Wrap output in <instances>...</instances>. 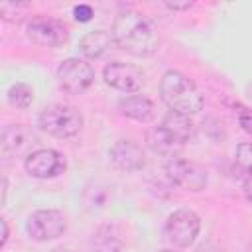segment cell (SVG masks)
<instances>
[{
	"label": "cell",
	"instance_id": "cell-1",
	"mask_svg": "<svg viewBox=\"0 0 252 252\" xmlns=\"http://www.w3.org/2000/svg\"><path fill=\"white\" fill-rule=\"evenodd\" d=\"M110 33L118 47L136 57H148L159 45V37L154 24L136 10L118 12L112 22Z\"/></svg>",
	"mask_w": 252,
	"mask_h": 252
},
{
	"label": "cell",
	"instance_id": "cell-2",
	"mask_svg": "<svg viewBox=\"0 0 252 252\" xmlns=\"http://www.w3.org/2000/svg\"><path fill=\"white\" fill-rule=\"evenodd\" d=\"M159 96L171 112L191 116L203 108V94L195 83L179 71H165L159 81Z\"/></svg>",
	"mask_w": 252,
	"mask_h": 252
},
{
	"label": "cell",
	"instance_id": "cell-3",
	"mask_svg": "<svg viewBox=\"0 0 252 252\" xmlns=\"http://www.w3.org/2000/svg\"><path fill=\"white\" fill-rule=\"evenodd\" d=\"M37 122L55 138H71L83 128V114L71 104H49L39 112Z\"/></svg>",
	"mask_w": 252,
	"mask_h": 252
},
{
	"label": "cell",
	"instance_id": "cell-4",
	"mask_svg": "<svg viewBox=\"0 0 252 252\" xmlns=\"http://www.w3.org/2000/svg\"><path fill=\"white\" fill-rule=\"evenodd\" d=\"M199 230H201V219L193 211H189V209H177V211H173L167 217L165 224H163V236H165V240L169 244L181 246V248L193 244L195 238H197V234H199Z\"/></svg>",
	"mask_w": 252,
	"mask_h": 252
},
{
	"label": "cell",
	"instance_id": "cell-5",
	"mask_svg": "<svg viewBox=\"0 0 252 252\" xmlns=\"http://www.w3.org/2000/svg\"><path fill=\"white\" fill-rule=\"evenodd\" d=\"M26 35L43 47H59L67 43L69 30L61 20L49 18V16H35L26 26Z\"/></svg>",
	"mask_w": 252,
	"mask_h": 252
},
{
	"label": "cell",
	"instance_id": "cell-6",
	"mask_svg": "<svg viewBox=\"0 0 252 252\" xmlns=\"http://www.w3.org/2000/svg\"><path fill=\"white\" fill-rule=\"evenodd\" d=\"M57 79H59V85H61V89L65 93L83 94L93 85L94 71L87 61H83L79 57H69L59 65Z\"/></svg>",
	"mask_w": 252,
	"mask_h": 252
},
{
	"label": "cell",
	"instance_id": "cell-7",
	"mask_svg": "<svg viewBox=\"0 0 252 252\" xmlns=\"http://www.w3.org/2000/svg\"><path fill=\"white\" fill-rule=\"evenodd\" d=\"M26 230L33 240H53L67 230V220L65 215L55 209H39L28 217Z\"/></svg>",
	"mask_w": 252,
	"mask_h": 252
},
{
	"label": "cell",
	"instance_id": "cell-8",
	"mask_svg": "<svg viewBox=\"0 0 252 252\" xmlns=\"http://www.w3.org/2000/svg\"><path fill=\"white\" fill-rule=\"evenodd\" d=\"M24 165H26V171L32 177L51 179V177H57L59 173L65 171L67 161H65L63 154H59L57 150L41 148V150H33L32 154H28Z\"/></svg>",
	"mask_w": 252,
	"mask_h": 252
},
{
	"label": "cell",
	"instance_id": "cell-9",
	"mask_svg": "<svg viewBox=\"0 0 252 252\" xmlns=\"http://www.w3.org/2000/svg\"><path fill=\"white\" fill-rule=\"evenodd\" d=\"M165 173L175 185L187 191H201L207 185V171L199 163L183 158H171L165 163Z\"/></svg>",
	"mask_w": 252,
	"mask_h": 252
},
{
	"label": "cell",
	"instance_id": "cell-10",
	"mask_svg": "<svg viewBox=\"0 0 252 252\" xmlns=\"http://www.w3.org/2000/svg\"><path fill=\"white\" fill-rule=\"evenodd\" d=\"M104 83L116 91L122 93H136L142 83H144V75L136 65L130 63H122V61H112L104 67L102 71Z\"/></svg>",
	"mask_w": 252,
	"mask_h": 252
},
{
	"label": "cell",
	"instance_id": "cell-11",
	"mask_svg": "<svg viewBox=\"0 0 252 252\" xmlns=\"http://www.w3.org/2000/svg\"><path fill=\"white\" fill-rule=\"evenodd\" d=\"M110 159L122 171H138L146 163L144 150L132 140H118L110 148Z\"/></svg>",
	"mask_w": 252,
	"mask_h": 252
},
{
	"label": "cell",
	"instance_id": "cell-12",
	"mask_svg": "<svg viewBox=\"0 0 252 252\" xmlns=\"http://www.w3.org/2000/svg\"><path fill=\"white\" fill-rule=\"evenodd\" d=\"M146 144L154 154H159L163 158H177V154L183 148V142H179L171 132H167L161 124L146 130Z\"/></svg>",
	"mask_w": 252,
	"mask_h": 252
},
{
	"label": "cell",
	"instance_id": "cell-13",
	"mask_svg": "<svg viewBox=\"0 0 252 252\" xmlns=\"http://www.w3.org/2000/svg\"><path fill=\"white\" fill-rule=\"evenodd\" d=\"M112 45H114V37H112L110 32H106V30H94V32H89V33H85L81 37L79 51L85 57H89V59H98Z\"/></svg>",
	"mask_w": 252,
	"mask_h": 252
},
{
	"label": "cell",
	"instance_id": "cell-14",
	"mask_svg": "<svg viewBox=\"0 0 252 252\" xmlns=\"http://www.w3.org/2000/svg\"><path fill=\"white\" fill-rule=\"evenodd\" d=\"M118 108L124 116L138 120V122H148L154 116V104L150 98L142 96V94H130L126 98H122L118 102Z\"/></svg>",
	"mask_w": 252,
	"mask_h": 252
},
{
	"label": "cell",
	"instance_id": "cell-15",
	"mask_svg": "<svg viewBox=\"0 0 252 252\" xmlns=\"http://www.w3.org/2000/svg\"><path fill=\"white\" fill-rule=\"evenodd\" d=\"M161 126H163L167 132H171V134H173L179 142H183V144L193 136V122H191V118H189V116H183V114H177V112H169V114L163 118Z\"/></svg>",
	"mask_w": 252,
	"mask_h": 252
},
{
	"label": "cell",
	"instance_id": "cell-16",
	"mask_svg": "<svg viewBox=\"0 0 252 252\" xmlns=\"http://www.w3.org/2000/svg\"><path fill=\"white\" fill-rule=\"evenodd\" d=\"M32 140L33 138L22 126H10V128L4 130L2 150H4V154H20L30 146Z\"/></svg>",
	"mask_w": 252,
	"mask_h": 252
},
{
	"label": "cell",
	"instance_id": "cell-17",
	"mask_svg": "<svg viewBox=\"0 0 252 252\" xmlns=\"http://www.w3.org/2000/svg\"><path fill=\"white\" fill-rule=\"evenodd\" d=\"M93 248L94 252H120V240L110 226H102L93 234Z\"/></svg>",
	"mask_w": 252,
	"mask_h": 252
},
{
	"label": "cell",
	"instance_id": "cell-18",
	"mask_svg": "<svg viewBox=\"0 0 252 252\" xmlns=\"http://www.w3.org/2000/svg\"><path fill=\"white\" fill-rule=\"evenodd\" d=\"M8 102L16 108H28L33 102V91L26 83H16L8 89Z\"/></svg>",
	"mask_w": 252,
	"mask_h": 252
},
{
	"label": "cell",
	"instance_id": "cell-19",
	"mask_svg": "<svg viewBox=\"0 0 252 252\" xmlns=\"http://www.w3.org/2000/svg\"><path fill=\"white\" fill-rule=\"evenodd\" d=\"M236 163H238L246 173L252 175V144L244 142V144H240V146L236 148Z\"/></svg>",
	"mask_w": 252,
	"mask_h": 252
},
{
	"label": "cell",
	"instance_id": "cell-20",
	"mask_svg": "<svg viewBox=\"0 0 252 252\" xmlns=\"http://www.w3.org/2000/svg\"><path fill=\"white\" fill-rule=\"evenodd\" d=\"M30 6L22 4V2H2L0 4V14L4 20H20L22 12H26Z\"/></svg>",
	"mask_w": 252,
	"mask_h": 252
},
{
	"label": "cell",
	"instance_id": "cell-21",
	"mask_svg": "<svg viewBox=\"0 0 252 252\" xmlns=\"http://www.w3.org/2000/svg\"><path fill=\"white\" fill-rule=\"evenodd\" d=\"M73 16L77 22H89L93 18V8L89 4H77L73 8Z\"/></svg>",
	"mask_w": 252,
	"mask_h": 252
},
{
	"label": "cell",
	"instance_id": "cell-22",
	"mask_svg": "<svg viewBox=\"0 0 252 252\" xmlns=\"http://www.w3.org/2000/svg\"><path fill=\"white\" fill-rule=\"evenodd\" d=\"M238 122H240V126H242V130L252 136V114H240V116H238Z\"/></svg>",
	"mask_w": 252,
	"mask_h": 252
},
{
	"label": "cell",
	"instance_id": "cell-23",
	"mask_svg": "<svg viewBox=\"0 0 252 252\" xmlns=\"http://www.w3.org/2000/svg\"><path fill=\"white\" fill-rule=\"evenodd\" d=\"M165 6H167V8H171V10H187V8H191V6H193V2H183V4H175V2H165Z\"/></svg>",
	"mask_w": 252,
	"mask_h": 252
},
{
	"label": "cell",
	"instance_id": "cell-24",
	"mask_svg": "<svg viewBox=\"0 0 252 252\" xmlns=\"http://www.w3.org/2000/svg\"><path fill=\"white\" fill-rule=\"evenodd\" d=\"M244 195H246V199L252 203V177L244 183Z\"/></svg>",
	"mask_w": 252,
	"mask_h": 252
},
{
	"label": "cell",
	"instance_id": "cell-25",
	"mask_svg": "<svg viewBox=\"0 0 252 252\" xmlns=\"http://www.w3.org/2000/svg\"><path fill=\"white\" fill-rule=\"evenodd\" d=\"M2 230H4V236H2V244H6V240H8V224H6V220L2 219Z\"/></svg>",
	"mask_w": 252,
	"mask_h": 252
},
{
	"label": "cell",
	"instance_id": "cell-26",
	"mask_svg": "<svg viewBox=\"0 0 252 252\" xmlns=\"http://www.w3.org/2000/svg\"><path fill=\"white\" fill-rule=\"evenodd\" d=\"M53 252H69V250H53Z\"/></svg>",
	"mask_w": 252,
	"mask_h": 252
},
{
	"label": "cell",
	"instance_id": "cell-27",
	"mask_svg": "<svg viewBox=\"0 0 252 252\" xmlns=\"http://www.w3.org/2000/svg\"><path fill=\"white\" fill-rule=\"evenodd\" d=\"M159 252H173V250H159Z\"/></svg>",
	"mask_w": 252,
	"mask_h": 252
}]
</instances>
